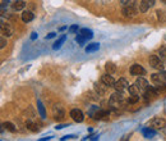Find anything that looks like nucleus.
Instances as JSON below:
<instances>
[{
	"mask_svg": "<svg viewBox=\"0 0 166 141\" xmlns=\"http://www.w3.org/2000/svg\"><path fill=\"white\" fill-rule=\"evenodd\" d=\"M165 126H166L165 119H162L160 117H155L149 121V127H152V128H155V130H162V128H165Z\"/></svg>",
	"mask_w": 166,
	"mask_h": 141,
	"instance_id": "f257e3e1",
	"label": "nucleus"
},
{
	"mask_svg": "<svg viewBox=\"0 0 166 141\" xmlns=\"http://www.w3.org/2000/svg\"><path fill=\"white\" fill-rule=\"evenodd\" d=\"M148 60H149V64H151L152 67H154L155 69L161 70V69L164 68V64H165V63L161 60V58H160L159 55H151Z\"/></svg>",
	"mask_w": 166,
	"mask_h": 141,
	"instance_id": "f03ea898",
	"label": "nucleus"
},
{
	"mask_svg": "<svg viewBox=\"0 0 166 141\" xmlns=\"http://www.w3.org/2000/svg\"><path fill=\"white\" fill-rule=\"evenodd\" d=\"M114 87L116 91H124L125 89L129 87V82L125 80V78H119L118 81H115V85H114Z\"/></svg>",
	"mask_w": 166,
	"mask_h": 141,
	"instance_id": "7ed1b4c3",
	"label": "nucleus"
},
{
	"mask_svg": "<svg viewBox=\"0 0 166 141\" xmlns=\"http://www.w3.org/2000/svg\"><path fill=\"white\" fill-rule=\"evenodd\" d=\"M71 117L74 122L77 123H81L83 122V119H85V116H83V112L79 110V109H72L71 110Z\"/></svg>",
	"mask_w": 166,
	"mask_h": 141,
	"instance_id": "20e7f679",
	"label": "nucleus"
},
{
	"mask_svg": "<svg viewBox=\"0 0 166 141\" xmlns=\"http://www.w3.org/2000/svg\"><path fill=\"white\" fill-rule=\"evenodd\" d=\"M130 73L133 76H143L146 75V69L141 64H133L130 67Z\"/></svg>",
	"mask_w": 166,
	"mask_h": 141,
	"instance_id": "39448f33",
	"label": "nucleus"
},
{
	"mask_svg": "<svg viewBox=\"0 0 166 141\" xmlns=\"http://www.w3.org/2000/svg\"><path fill=\"white\" fill-rule=\"evenodd\" d=\"M109 112L110 110H106V109H99L93 114V118L97 121H106L109 118Z\"/></svg>",
	"mask_w": 166,
	"mask_h": 141,
	"instance_id": "423d86ee",
	"label": "nucleus"
},
{
	"mask_svg": "<svg viewBox=\"0 0 166 141\" xmlns=\"http://www.w3.org/2000/svg\"><path fill=\"white\" fill-rule=\"evenodd\" d=\"M0 31H2V35L3 36H12L13 35V27L9 24V23H5V22H2V27H0Z\"/></svg>",
	"mask_w": 166,
	"mask_h": 141,
	"instance_id": "0eeeda50",
	"label": "nucleus"
},
{
	"mask_svg": "<svg viewBox=\"0 0 166 141\" xmlns=\"http://www.w3.org/2000/svg\"><path fill=\"white\" fill-rule=\"evenodd\" d=\"M157 95H159V94H157L156 89H155V87H152V86H148L147 90L143 92V96H144L146 100H151V99H155Z\"/></svg>",
	"mask_w": 166,
	"mask_h": 141,
	"instance_id": "6e6552de",
	"label": "nucleus"
},
{
	"mask_svg": "<svg viewBox=\"0 0 166 141\" xmlns=\"http://www.w3.org/2000/svg\"><path fill=\"white\" fill-rule=\"evenodd\" d=\"M52 113H54V118L55 119H63L64 116H65V112H64L63 107H60V105H55L52 108Z\"/></svg>",
	"mask_w": 166,
	"mask_h": 141,
	"instance_id": "1a4fd4ad",
	"label": "nucleus"
},
{
	"mask_svg": "<svg viewBox=\"0 0 166 141\" xmlns=\"http://www.w3.org/2000/svg\"><path fill=\"white\" fill-rule=\"evenodd\" d=\"M155 5V0H141V3H139V10L142 13L147 12L151 7H154Z\"/></svg>",
	"mask_w": 166,
	"mask_h": 141,
	"instance_id": "9d476101",
	"label": "nucleus"
},
{
	"mask_svg": "<svg viewBox=\"0 0 166 141\" xmlns=\"http://www.w3.org/2000/svg\"><path fill=\"white\" fill-rule=\"evenodd\" d=\"M135 85L138 86V89H139V91H141L142 94H143V92L147 90V87H148V82H147V80H146V78H143V77L137 78Z\"/></svg>",
	"mask_w": 166,
	"mask_h": 141,
	"instance_id": "9b49d317",
	"label": "nucleus"
},
{
	"mask_svg": "<svg viewBox=\"0 0 166 141\" xmlns=\"http://www.w3.org/2000/svg\"><path fill=\"white\" fill-rule=\"evenodd\" d=\"M101 81L106 85L107 87H114V85H115V80L113 78V76H110V73L104 75V76L101 77Z\"/></svg>",
	"mask_w": 166,
	"mask_h": 141,
	"instance_id": "f8f14e48",
	"label": "nucleus"
},
{
	"mask_svg": "<svg viewBox=\"0 0 166 141\" xmlns=\"http://www.w3.org/2000/svg\"><path fill=\"white\" fill-rule=\"evenodd\" d=\"M24 126H26V128H28L30 131H33V132H36V131L40 130V128H38V124H37L33 119H31V118H28V119L24 122Z\"/></svg>",
	"mask_w": 166,
	"mask_h": 141,
	"instance_id": "ddd939ff",
	"label": "nucleus"
},
{
	"mask_svg": "<svg viewBox=\"0 0 166 141\" xmlns=\"http://www.w3.org/2000/svg\"><path fill=\"white\" fill-rule=\"evenodd\" d=\"M33 18H35V14H33L31 10H24V12L22 13V21L26 22V23L31 22Z\"/></svg>",
	"mask_w": 166,
	"mask_h": 141,
	"instance_id": "4468645a",
	"label": "nucleus"
},
{
	"mask_svg": "<svg viewBox=\"0 0 166 141\" xmlns=\"http://www.w3.org/2000/svg\"><path fill=\"white\" fill-rule=\"evenodd\" d=\"M142 133L146 138H152L155 135H156V130L152 128V127H146V128L142 130Z\"/></svg>",
	"mask_w": 166,
	"mask_h": 141,
	"instance_id": "2eb2a0df",
	"label": "nucleus"
},
{
	"mask_svg": "<svg viewBox=\"0 0 166 141\" xmlns=\"http://www.w3.org/2000/svg\"><path fill=\"white\" fill-rule=\"evenodd\" d=\"M12 7H13V9H14L16 12H19V10H23L24 9L26 3L23 2V0H16V2H13Z\"/></svg>",
	"mask_w": 166,
	"mask_h": 141,
	"instance_id": "dca6fc26",
	"label": "nucleus"
},
{
	"mask_svg": "<svg viewBox=\"0 0 166 141\" xmlns=\"http://www.w3.org/2000/svg\"><path fill=\"white\" fill-rule=\"evenodd\" d=\"M37 109H38V113H40V116L42 119L46 118V110H45V107L42 104V102L40 100V99H37Z\"/></svg>",
	"mask_w": 166,
	"mask_h": 141,
	"instance_id": "f3484780",
	"label": "nucleus"
},
{
	"mask_svg": "<svg viewBox=\"0 0 166 141\" xmlns=\"http://www.w3.org/2000/svg\"><path fill=\"white\" fill-rule=\"evenodd\" d=\"M106 85L101 81V83H95V89H96V91L99 92V95H105V92H106Z\"/></svg>",
	"mask_w": 166,
	"mask_h": 141,
	"instance_id": "a211bd4d",
	"label": "nucleus"
},
{
	"mask_svg": "<svg viewBox=\"0 0 166 141\" xmlns=\"http://www.w3.org/2000/svg\"><path fill=\"white\" fill-rule=\"evenodd\" d=\"M151 80H152V82H154L155 85H160V83H162V82H166V80L164 78V76H162L161 73H160V75H157V73L152 75Z\"/></svg>",
	"mask_w": 166,
	"mask_h": 141,
	"instance_id": "6ab92c4d",
	"label": "nucleus"
},
{
	"mask_svg": "<svg viewBox=\"0 0 166 141\" xmlns=\"http://www.w3.org/2000/svg\"><path fill=\"white\" fill-rule=\"evenodd\" d=\"M79 34L85 37L86 40H91L93 37V32L91 30H88V28H82V30L79 31Z\"/></svg>",
	"mask_w": 166,
	"mask_h": 141,
	"instance_id": "aec40b11",
	"label": "nucleus"
},
{
	"mask_svg": "<svg viewBox=\"0 0 166 141\" xmlns=\"http://www.w3.org/2000/svg\"><path fill=\"white\" fill-rule=\"evenodd\" d=\"M100 49V44L99 42H92L86 48V53H93V51H97Z\"/></svg>",
	"mask_w": 166,
	"mask_h": 141,
	"instance_id": "412c9836",
	"label": "nucleus"
},
{
	"mask_svg": "<svg viewBox=\"0 0 166 141\" xmlns=\"http://www.w3.org/2000/svg\"><path fill=\"white\" fill-rule=\"evenodd\" d=\"M65 40H66V36H65V35H63V36H61V37H60V39H59L56 42H55L54 45H52V49H54V50H58V49H60V48H61V45H63L64 42H65Z\"/></svg>",
	"mask_w": 166,
	"mask_h": 141,
	"instance_id": "4be33fe9",
	"label": "nucleus"
},
{
	"mask_svg": "<svg viewBox=\"0 0 166 141\" xmlns=\"http://www.w3.org/2000/svg\"><path fill=\"white\" fill-rule=\"evenodd\" d=\"M105 69H106V72H107V73L113 75V73L115 72V70H116V65H115L114 63H111V62H109V63H106Z\"/></svg>",
	"mask_w": 166,
	"mask_h": 141,
	"instance_id": "5701e85b",
	"label": "nucleus"
},
{
	"mask_svg": "<svg viewBox=\"0 0 166 141\" xmlns=\"http://www.w3.org/2000/svg\"><path fill=\"white\" fill-rule=\"evenodd\" d=\"M128 91L130 95H139V89H138V86L134 83V85H129V87H128Z\"/></svg>",
	"mask_w": 166,
	"mask_h": 141,
	"instance_id": "b1692460",
	"label": "nucleus"
},
{
	"mask_svg": "<svg viewBox=\"0 0 166 141\" xmlns=\"http://www.w3.org/2000/svg\"><path fill=\"white\" fill-rule=\"evenodd\" d=\"M157 94H166V82H162L160 85H156L155 86Z\"/></svg>",
	"mask_w": 166,
	"mask_h": 141,
	"instance_id": "393cba45",
	"label": "nucleus"
},
{
	"mask_svg": "<svg viewBox=\"0 0 166 141\" xmlns=\"http://www.w3.org/2000/svg\"><path fill=\"white\" fill-rule=\"evenodd\" d=\"M3 127H4V128H7L8 131H10V132H16L17 131V127L13 124V123H10V122H4L3 123Z\"/></svg>",
	"mask_w": 166,
	"mask_h": 141,
	"instance_id": "a878e982",
	"label": "nucleus"
},
{
	"mask_svg": "<svg viewBox=\"0 0 166 141\" xmlns=\"http://www.w3.org/2000/svg\"><path fill=\"white\" fill-rule=\"evenodd\" d=\"M137 102H139V95H130L127 100L128 104H135Z\"/></svg>",
	"mask_w": 166,
	"mask_h": 141,
	"instance_id": "bb28decb",
	"label": "nucleus"
},
{
	"mask_svg": "<svg viewBox=\"0 0 166 141\" xmlns=\"http://www.w3.org/2000/svg\"><path fill=\"white\" fill-rule=\"evenodd\" d=\"M159 56L161 58V60L166 64V48H160V50H159Z\"/></svg>",
	"mask_w": 166,
	"mask_h": 141,
	"instance_id": "cd10ccee",
	"label": "nucleus"
},
{
	"mask_svg": "<svg viewBox=\"0 0 166 141\" xmlns=\"http://www.w3.org/2000/svg\"><path fill=\"white\" fill-rule=\"evenodd\" d=\"M76 41H77L78 44L82 46V45H85V44H86V41H87V40H86L85 37H83L81 34H78V35H77V37H76Z\"/></svg>",
	"mask_w": 166,
	"mask_h": 141,
	"instance_id": "c85d7f7f",
	"label": "nucleus"
},
{
	"mask_svg": "<svg viewBox=\"0 0 166 141\" xmlns=\"http://www.w3.org/2000/svg\"><path fill=\"white\" fill-rule=\"evenodd\" d=\"M157 16H159V19L160 21H165L166 19V16H165V13L162 10H157Z\"/></svg>",
	"mask_w": 166,
	"mask_h": 141,
	"instance_id": "c756f323",
	"label": "nucleus"
},
{
	"mask_svg": "<svg viewBox=\"0 0 166 141\" xmlns=\"http://www.w3.org/2000/svg\"><path fill=\"white\" fill-rule=\"evenodd\" d=\"M77 31H78V24H73V26L69 27V32L71 34H76Z\"/></svg>",
	"mask_w": 166,
	"mask_h": 141,
	"instance_id": "7c9ffc66",
	"label": "nucleus"
},
{
	"mask_svg": "<svg viewBox=\"0 0 166 141\" xmlns=\"http://www.w3.org/2000/svg\"><path fill=\"white\" fill-rule=\"evenodd\" d=\"M5 45H7V41L4 37H2V40H0V48H4Z\"/></svg>",
	"mask_w": 166,
	"mask_h": 141,
	"instance_id": "2f4dec72",
	"label": "nucleus"
},
{
	"mask_svg": "<svg viewBox=\"0 0 166 141\" xmlns=\"http://www.w3.org/2000/svg\"><path fill=\"white\" fill-rule=\"evenodd\" d=\"M52 37H55V34H54V32H50V34L46 36V39H52Z\"/></svg>",
	"mask_w": 166,
	"mask_h": 141,
	"instance_id": "473e14b6",
	"label": "nucleus"
},
{
	"mask_svg": "<svg viewBox=\"0 0 166 141\" xmlns=\"http://www.w3.org/2000/svg\"><path fill=\"white\" fill-rule=\"evenodd\" d=\"M74 136L73 135H69V136H64V137H61V140H68V138H73Z\"/></svg>",
	"mask_w": 166,
	"mask_h": 141,
	"instance_id": "72a5a7b5",
	"label": "nucleus"
},
{
	"mask_svg": "<svg viewBox=\"0 0 166 141\" xmlns=\"http://www.w3.org/2000/svg\"><path fill=\"white\" fill-rule=\"evenodd\" d=\"M64 127H66V124H59V126H56V130H61Z\"/></svg>",
	"mask_w": 166,
	"mask_h": 141,
	"instance_id": "f704fd0d",
	"label": "nucleus"
},
{
	"mask_svg": "<svg viewBox=\"0 0 166 141\" xmlns=\"http://www.w3.org/2000/svg\"><path fill=\"white\" fill-rule=\"evenodd\" d=\"M36 37H37V34H36V32H33V34L31 35V39H32V40H35Z\"/></svg>",
	"mask_w": 166,
	"mask_h": 141,
	"instance_id": "c9c22d12",
	"label": "nucleus"
},
{
	"mask_svg": "<svg viewBox=\"0 0 166 141\" xmlns=\"http://www.w3.org/2000/svg\"><path fill=\"white\" fill-rule=\"evenodd\" d=\"M161 75L164 76V78L166 80V70H162V72H161Z\"/></svg>",
	"mask_w": 166,
	"mask_h": 141,
	"instance_id": "e433bc0d",
	"label": "nucleus"
},
{
	"mask_svg": "<svg viewBox=\"0 0 166 141\" xmlns=\"http://www.w3.org/2000/svg\"><path fill=\"white\" fill-rule=\"evenodd\" d=\"M51 137H42V138H41V141H44V140H50Z\"/></svg>",
	"mask_w": 166,
	"mask_h": 141,
	"instance_id": "4c0bfd02",
	"label": "nucleus"
},
{
	"mask_svg": "<svg viewBox=\"0 0 166 141\" xmlns=\"http://www.w3.org/2000/svg\"><path fill=\"white\" fill-rule=\"evenodd\" d=\"M161 2H162L164 4H166V0H161Z\"/></svg>",
	"mask_w": 166,
	"mask_h": 141,
	"instance_id": "58836bf2",
	"label": "nucleus"
}]
</instances>
